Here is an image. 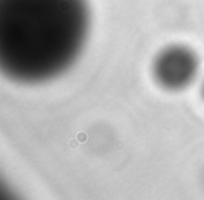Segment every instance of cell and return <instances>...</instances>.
Returning <instances> with one entry per match:
<instances>
[{
    "label": "cell",
    "mask_w": 204,
    "mask_h": 200,
    "mask_svg": "<svg viewBox=\"0 0 204 200\" xmlns=\"http://www.w3.org/2000/svg\"><path fill=\"white\" fill-rule=\"evenodd\" d=\"M87 0H0V67L17 83H45L73 66L90 32Z\"/></svg>",
    "instance_id": "obj_1"
},
{
    "label": "cell",
    "mask_w": 204,
    "mask_h": 200,
    "mask_svg": "<svg viewBox=\"0 0 204 200\" xmlns=\"http://www.w3.org/2000/svg\"><path fill=\"white\" fill-rule=\"evenodd\" d=\"M198 67V57L192 49L182 45H171L155 56L152 62V76L162 88L180 91L196 80Z\"/></svg>",
    "instance_id": "obj_2"
},
{
    "label": "cell",
    "mask_w": 204,
    "mask_h": 200,
    "mask_svg": "<svg viewBox=\"0 0 204 200\" xmlns=\"http://www.w3.org/2000/svg\"><path fill=\"white\" fill-rule=\"evenodd\" d=\"M201 95H203V99H204V81H203V86H201Z\"/></svg>",
    "instance_id": "obj_3"
}]
</instances>
